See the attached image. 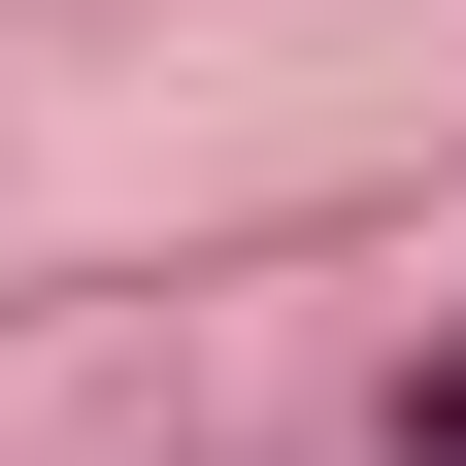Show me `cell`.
Segmentation results:
<instances>
[{
	"mask_svg": "<svg viewBox=\"0 0 466 466\" xmlns=\"http://www.w3.org/2000/svg\"><path fill=\"white\" fill-rule=\"evenodd\" d=\"M400 466H466V367H433V400H400Z\"/></svg>",
	"mask_w": 466,
	"mask_h": 466,
	"instance_id": "6da1fadb",
	"label": "cell"
}]
</instances>
